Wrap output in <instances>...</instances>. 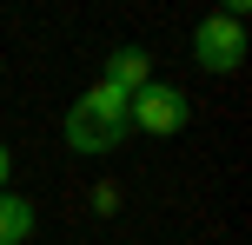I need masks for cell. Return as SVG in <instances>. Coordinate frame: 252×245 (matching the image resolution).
Masks as SVG:
<instances>
[{"label": "cell", "mask_w": 252, "mask_h": 245, "mask_svg": "<svg viewBox=\"0 0 252 245\" xmlns=\"http://www.w3.org/2000/svg\"><path fill=\"white\" fill-rule=\"evenodd\" d=\"M60 133H66L73 153H113L126 133H133V119H126V93H113L106 80H93V86L66 106V126H60Z\"/></svg>", "instance_id": "obj_1"}, {"label": "cell", "mask_w": 252, "mask_h": 245, "mask_svg": "<svg viewBox=\"0 0 252 245\" xmlns=\"http://www.w3.org/2000/svg\"><path fill=\"white\" fill-rule=\"evenodd\" d=\"M192 60H199L206 73H232V66L246 60V27H239V13H206V20L192 27Z\"/></svg>", "instance_id": "obj_2"}, {"label": "cell", "mask_w": 252, "mask_h": 245, "mask_svg": "<svg viewBox=\"0 0 252 245\" xmlns=\"http://www.w3.org/2000/svg\"><path fill=\"white\" fill-rule=\"evenodd\" d=\"M126 119H133L139 133H179L192 119V100L179 86H166V80H153V86H139L133 100H126Z\"/></svg>", "instance_id": "obj_3"}, {"label": "cell", "mask_w": 252, "mask_h": 245, "mask_svg": "<svg viewBox=\"0 0 252 245\" xmlns=\"http://www.w3.org/2000/svg\"><path fill=\"white\" fill-rule=\"evenodd\" d=\"M106 86H113V93H126V100H133L139 86H153V66H146V53H139V47H120L113 60H106Z\"/></svg>", "instance_id": "obj_4"}, {"label": "cell", "mask_w": 252, "mask_h": 245, "mask_svg": "<svg viewBox=\"0 0 252 245\" xmlns=\"http://www.w3.org/2000/svg\"><path fill=\"white\" fill-rule=\"evenodd\" d=\"M33 199H20V192H0V245H27L33 239Z\"/></svg>", "instance_id": "obj_5"}, {"label": "cell", "mask_w": 252, "mask_h": 245, "mask_svg": "<svg viewBox=\"0 0 252 245\" xmlns=\"http://www.w3.org/2000/svg\"><path fill=\"white\" fill-rule=\"evenodd\" d=\"M7 172H13V153H7V139H0V192H7Z\"/></svg>", "instance_id": "obj_6"}]
</instances>
